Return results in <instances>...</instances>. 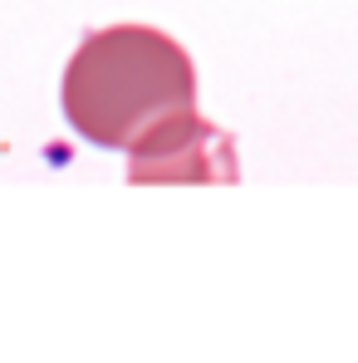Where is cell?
Wrapping results in <instances>:
<instances>
[{"label":"cell","mask_w":358,"mask_h":363,"mask_svg":"<svg viewBox=\"0 0 358 363\" xmlns=\"http://www.w3.org/2000/svg\"><path fill=\"white\" fill-rule=\"evenodd\" d=\"M79 138L128 152V182H236V147L196 113V69L172 35L108 25L64 69Z\"/></svg>","instance_id":"obj_1"}]
</instances>
